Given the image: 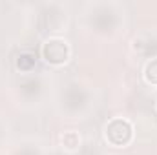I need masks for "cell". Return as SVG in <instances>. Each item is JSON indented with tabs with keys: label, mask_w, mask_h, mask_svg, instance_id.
<instances>
[{
	"label": "cell",
	"mask_w": 157,
	"mask_h": 155,
	"mask_svg": "<svg viewBox=\"0 0 157 155\" xmlns=\"http://www.w3.org/2000/svg\"><path fill=\"white\" fill-rule=\"evenodd\" d=\"M106 139L115 144V146H122L126 142H130L132 139V126L128 120L122 119H115L106 126Z\"/></svg>",
	"instance_id": "cell-1"
},
{
	"label": "cell",
	"mask_w": 157,
	"mask_h": 155,
	"mask_svg": "<svg viewBox=\"0 0 157 155\" xmlns=\"http://www.w3.org/2000/svg\"><path fill=\"white\" fill-rule=\"evenodd\" d=\"M42 53H44V59L48 62H53V64H62L68 60V42L62 39H49L44 47H42Z\"/></svg>",
	"instance_id": "cell-2"
},
{
	"label": "cell",
	"mask_w": 157,
	"mask_h": 155,
	"mask_svg": "<svg viewBox=\"0 0 157 155\" xmlns=\"http://www.w3.org/2000/svg\"><path fill=\"white\" fill-rule=\"evenodd\" d=\"M146 80L152 84H157V59L148 62V66H146Z\"/></svg>",
	"instance_id": "cell-3"
}]
</instances>
